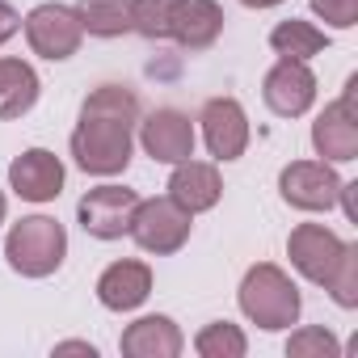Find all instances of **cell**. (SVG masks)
I'll use <instances>...</instances> for the list:
<instances>
[{
    "label": "cell",
    "mask_w": 358,
    "mask_h": 358,
    "mask_svg": "<svg viewBox=\"0 0 358 358\" xmlns=\"http://www.w3.org/2000/svg\"><path fill=\"white\" fill-rule=\"evenodd\" d=\"M55 354H89V358H97V345L93 341H59Z\"/></svg>",
    "instance_id": "cell-27"
},
{
    "label": "cell",
    "mask_w": 358,
    "mask_h": 358,
    "mask_svg": "<svg viewBox=\"0 0 358 358\" xmlns=\"http://www.w3.org/2000/svg\"><path fill=\"white\" fill-rule=\"evenodd\" d=\"M341 249H345V241H341L337 232H329L324 224H299V228H291V236H287V257H291V266H295L308 282H316V287L329 282V274H333Z\"/></svg>",
    "instance_id": "cell-11"
},
{
    "label": "cell",
    "mask_w": 358,
    "mask_h": 358,
    "mask_svg": "<svg viewBox=\"0 0 358 358\" xmlns=\"http://www.w3.org/2000/svg\"><path fill=\"white\" fill-rule=\"evenodd\" d=\"M262 97L278 118H299L316 101V76L303 59H278L262 80Z\"/></svg>",
    "instance_id": "cell-10"
},
{
    "label": "cell",
    "mask_w": 358,
    "mask_h": 358,
    "mask_svg": "<svg viewBox=\"0 0 358 358\" xmlns=\"http://www.w3.org/2000/svg\"><path fill=\"white\" fill-rule=\"evenodd\" d=\"M9 186L26 203H51L64 194V160L47 148H30L9 164Z\"/></svg>",
    "instance_id": "cell-13"
},
{
    "label": "cell",
    "mask_w": 358,
    "mask_h": 358,
    "mask_svg": "<svg viewBox=\"0 0 358 358\" xmlns=\"http://www.w3.org/2000/svg\"><path fill=\"white\" fill-rule=\"evenodd\" d=\"M194 350H199L203 358H245L249 341H245V333H241L232 320H215V324H207V329L194 337Z\"/></svg>",
    "instance_id": "cell-21"
},
{
    "label": "cell",
    "mask_w": 358,
    "mask_h": 358,
    "mask_svg": "<svg viewBox=\"0 0 358 358\" xmlns=\"http://www.w3.org/2000/svg\"><path fill=\"white\" fill-rule=\"evenodd\" d=\"M299 287L291 282V274L274 262H257L245 270L241 278V312L266 329V333H278V329H291L299 320Z\"/></svg>",
    "instance_id": "cell-2"
},
{
    "label": "cell",
    "mask_w": 358,
    "mask_h": 358,
    "mask_svg": "<svg viewBox=\"0 0 358 358\" xmlns=\"http://www.w3.org/2000/svg\"><path fill=\"white\" fill-rule=\"evenodd\" d=\"M220 34H224V9L215 0H177L173 5L169 38H177L186 51H207Z\"/></svg>",
    "instance_id": "cell-15"
},
{
    "label": "cell",
    "mask_w": 358,
    "mask_h": 358,
    "mask_svg": "<svg viewBox=\"0 0 358 358\" xmlns=\"http://www.w3.org/2000/svg\"><path fill=\"white\" fill-rule=\"evenodd\" d=\"M190 228H194V215H190L186 207H177V203L164 194V199H139L127 236H135V245H139L143 253L169 257V253H177V249L190 241Z\"/></svg>",
    "instance_id": "cell-4"
},
{
    "label": "cell",
    "mask_w": 358,
    "mask_h": 358,
    "mask_svg": "<svg viewBox=\"0 0 358 358\" xmlns=\"http://www.w3.org/2000/svg\"><path fill=\"white\" fill-rule=\"evenodd\" d=\"M152 295V270L148 262H114L97 278V299L110 312H135Z\"/></svg>",
    "instance_id": "cell-16"
},
{
    "label": "cell",
    "mask_w": 358,
    "mask_h": 358,
    "mask_svg": "<svg viewBox=\"0 0 358 358\" xmlns=\"http://www.w3.org/2000/svg\"><path fill=\"white\" fill-rule=\"evenodd\" d=\"M203 122V139H207V152L215 160H241L245 148H249V118H245V106L236 97H211L199 114Z\"/></svg>",
    "instance_id": "cell-12"
},
{
    "label": "cell",
    "mask_w": 358,
    "mask_h": 358,
    "mask_svg": "<svg viewBox=\"0 0 358 358\" xmlns=\"http://www.w3.org/2000/svg\"><path fill=\"white\" fill-rule=\"evenodd\" d=\"M245 9H274V5H282V0H241Z\"/></svg>",
    "instance_id": "cell-28"
},
{
    "label": "cell",
    "mask_w": 358,
    "mask_h": 358,
    "mask_svg": "<svg viewBox=\"0 0 358 358\" xmlns=\"http://www.w3.org/2000/svg\"><path fill=\"white\" fill-rule=\"evenodd\" d=\"M139 207V194L127 186H97L76 203V220L97 241H118L131 232V215Z\"/></svg>",
    "instance_id": "cell-7"
},
{
    "label": "cell",
    "mask_w": 358,
    "mask_h": 358,
    "mask_svg": "<svg viewBox=\"0 0 358 358\" xmlns=\"http://www.w3.org/2000/svg\"><path fill=\"white\" fill-rule=\"evenodd\" d=\"M312 148L329 164H350L358 156V118H354V80L345 85L341 101L324 106L312 122Z\"/></svg>",
    "instance_id": "cell-9"
},
{
    "label": "cell",
    "mask_w": 358,
    "mask_h": 358,
    "mask_svg": "<svg viewBox=\"0 0 358 358\" xmlns=\"http://www.w3.org/2000/svg\"><path fill=\"white\" fill-rule=\"evenodd\" d=\"M312 13L333 30H350L358 22V0H312Z\"/></svg>",
    "instance_id": "cell-25"
},
{
    "label": "cell",
    "mask_w": 358,
    "mask_h": 358,
    "mask_svg": "<svg viewBox=\"0 0 358 358\" xmlns=\"http://www.w3.org/2000/svg\"><path fill=\"white\" fill-rule=\"evenodd\" d=\"M324 291L333 295L337 308H358V245H345L341 249V257H337Z\"/></svg>",
    "instance_id": "cell-22"
},
{
    "label": "cell",
    "mask_w": 358,
    "mask_h": 358,
    "mask_svg": "<svg viewBox=\"0 0 358 358\" xmlns=\"http://www.w3.org/2000/svg\"><path fill=\"white\" fill-rule=\"evenodd\" d=\"M68 257V232L51 215H26L5 236V262L22 278H47Z\"/></svg>",
    "instance_id": "cell-3"
},
{
    "label": "cell",
    "mask_w": 358,
    "mask_h": 358,
    "mask_svg": "<svg viewBox=\"0 0 358 358\" xmlns=\"http://www.w3.org/2000/svg\"><path fill=\"white\" fill-rule=\"evenodd\" d=\"M5 211H9V199H5V190H0V224H5Z\"/></svg>",
    "instance_id": "cell-29"
},
{
    "label": "cell",
    "mask_w": 358,
    "mask_h": 358,
    "mask_svg": "<svg viewBox=\"0 0 358 358\" xmlns=\"http://www.w3.org/2000/svg\"><path fill=\"white\" fill-rule=\"evenodd\" d=\"M270 47H274V55H282V59H312V55H320L324 47H329V34L324 30H316L312 22H299V17H287V22H278L274 30H270Z\"/></svg>",
    "instance_id": "cell-19"
},
{
    "label": "cell",
    "mask_w": 358,
    "mask_h": 358,
    "mask_svg": "<svg viewBox=\"0 0 358 358\" xmlns=\"http://www.w3.org/2000/svg\"><path fill=\"white\" fill-rule=\"evenodd\" d=\"M224 194V182H220V169L207 164V160H182L173 164V177H169V199L177 207H186L190 215L199 211H211Z\"/></svg>",
    "instance_id": "cell-14"
},
{
    "label": "cell",
    "mask_w": 358,
    "mask_h": 358,
    "mask_svg": "<svg viewBox=\"0 0 358 358\" xmlns=\"http://www.w3.org/2000/svg\"><path fill=\"white\" fill-rule=\"evenodd\" d=\"M194 139L199 135H194L190 114L173 110V106H160V110H152L139 122V143H143V152L156 164H182V160H190L194 156Z\"/></svg>",
    "instance_id": "cell-8"
},
{
    "label": "cell",
    "mask_w": 358,
    "mask_h": 358,
    "mask_svg": "<svg viewBox=\"0 0 358 358\" xmlns=\"http://www.w3.org/2000/svg\"><path fill=\"white\" fill-rule=\"evenodd\" d=\"M337 350H341L337 337L329 329H320V324H308V329L291 333V341H287L291 358H337Z\"/></svg>",
    "instance_id": "cell-24"
},
{
    "label": "cell",
    "mask_w": 358,
    "mask_h": 358,
    "mask_svg": "<svg viewBox=\"0 0 358 358\" xmlns=\"http://www.w3.org/2000/svg\"><path fill=\"white\" fill-rule=\"evenodd\" d=\"M80 30L93 38H118L131 30V0H76Z\"/></svg>",
    "instance_id": "cell-20"
},
{
    "label": "cell",
    "mask_w": 358,
    "mask_h": 358,
    "mask_svg": "<svg viewBox=\"0 0 358 358\" xmlns=\"http://www.w3.org/2000/svg\"><path fill=\"white\" fill-rule=\"evenodd\" d=\"M139 122V97L127 85H101L85 97L80 122L68 139L76 169L93 177H118L131 164V131Z\"/></svg>",
    "instance_id": "cell-1"
},
{
    "label": "cell",
    "mask_w": 358,
    "mask_h": 358,
    "mask_svg": "<svg viewBox=\"0 0 358 358\" xmlns=\"http://www.w3.org/2000/svg\"><path fill=\"white\" fill-rule=\"evenodd\" d=\"M173 5L177 0H131V30L143 38H169V22H173Z\"/></svg>",
    "instance_id": "cell-23"
},
{
    "label": "cell",
    "mask_w": 358,
    "mask_h": 358,
    "mask_svg": "<svg viewBox=\"0 0 358 358\" xmlns=\"http://www.w3.org/2000/svg\"><path fill=\"white\" fill-rule=\"evenodd\" d=\"M278 194L295 211H329L341 194V177L329 160H291L278 173Z\"/></svg>",
    "instance_id": "cell-5"
},
{
    "label": "cell",
    "mask_w": 358,
    "mask_h": 358,
    "mask_svg": "<svg viewBox=\"0 0 358 358\" xmlns=\"http://www.w3.org/2000/svg\"><path fill=\"white\" fill-rule=\"evenodd\" d=\"M38 72L26 64V59H13V55H0V118H22L34 110L38 101Z\"/></svg>",
    "instance_id": "cell-18"
},
{
    "label": "cell",
    "mask_w": 358,
    "mask_h": 358,
    "mask_svg": "<svg viewBox=\"0 0 358 358\" xmlns=\"http://www.w3.org/2000/svg\"><path fill=\"white\" fill-rule=\"evenodd\" d=\"M17 30H22V17H17V9L0 0V47H5V43L17 34Z\"/></svg>",
    "instance_id": "cell-26"
},
{
    "label": "cell",
    "mask_w": 358,
    "mask_h": 358,
    "mask_svg": "<svg viewBox=\"0 0 358 358\" xmlns=\"http://www.w3.org/2000/svg\"><path fill=\"white\" fill-rule=\"evenodd\" d=\"M182 345H186V337L169 316H139L118 337V350L127 358H177Z\"/></svg>",
    "instance_id": "cell-17"
},
{
    "label": "cell",
    "mask_w": 358,
    "mask_h": 358,
    "mask_svg": "<svg viewBox=\"0 0 358 358\" xmlns=\"http://www.w3.org/2000/svg\"><path fill=\"white\" fill-rule=\"evenodd\" d=\"M22 26H26L30 51L43 55V59H51V64L72 59V55L80 51V38H85L80 17H76V9H68V5H38V9H30V17H26Z\"/></svg>",
    "instance_id": "cell-6"
}]
</instances>
